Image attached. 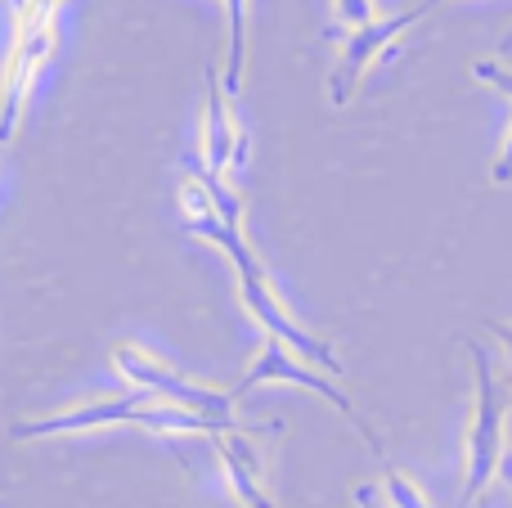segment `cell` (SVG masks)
Listing matches in <instances>:
<instances>
[{"label": "cell", "instance_id": "cell-10", "mask_svg": "<svg viewBox=\"0 0 512 508\" xmlns=\"http://www.w3.org/2000/svg\"><path fill=\"white\" fill-rule=\"evenodd\" d=\"M248 5L252 0H225V68L221 86L225 95L239 99L243 90V63H248Z\"/></svg>", "mask_w": 512, "mask_h": 508}, {"label": "cell", "instance_id": "cell-9", "mask_svg": "<svg viewBox=\"0 0 512 508\" xmlns=\"http://www.w3.org/2000/svg\"><path fill=\"white\" fill-rule=\"evenodd\" d=\"M265 432H279V423L270 428H243L230 423L212 437L216 459H221L225 491L239 508H274V486H270V446Z\"/></svg>", "mask_w": 512, "mask_h": 508}, {"label": "cell", "instance_id": "cell-1", "mask_svg": "<svg viewBox=\"0 0 512 508\" xmlns=\"http://www.w3.org/2000/svg\"><path fill=\"white\" fill-rule=\"evenodd\" d=\"M463 351H468V365H472V419H468V441H463V486L454 508H472L495 486V477L504 473L508 419H512V396L490 347L468 338Z\"/></svg>", "mask_w": 512, "mask_h": 508}, {"label": "cell", "instance_id": "cell-3", "mask_svg": "<svg viewBox=\"0 0 512 508\" xmlns=\"http://www.w3.org/2000/svg\"><path fill=\"white\" fill-rule=\"evenodd\" d=\"M9 5H14V36L5 50V68H0V144L18 135L36 77L54 59L63 0H9Z\"/></svg>", "mask_w": 512, "mask_h": 508}, {"label": "cell", "instance_id": "cell-6", "mask_svg": "<svg viewBox=\"0 0 512 508\" xmlns=\"http://www.w3.org/2000/svg\"><path fill=\"white\" fill-rule=\"evenodd\" d=\"M265 383H288V387H301V392H310V396H319V401H328L337 414H342L346 423H351L355 432L364 437V446L373 450V455L387 464V446H382V437L373 432V423L364 419L360 410L351 405V396L342 392V387L333 383V378L324 374V369H315V365H306V360L297 356V351H288L283 342H274V338H261V351L252 356V365H248V374L239 378V383L230 387V396L239 401V396H248L252 387H265Z\"/></svg>", "mask_w": 512, "mask_h": 508}, {"label": "cell", "instance_id": "cell-16", "mask_svg": "<svg viewBox=\"0 0 512 508\" xmlns=\"http://www.w3.org/2000/svg\"><path fill=\"white\" fill-rule=\"evenodd\" d=\"M355 508H391V500L382 495L378 482H364V486H355Z\"/></svg>", "mask_w": 512, "mask_h": 508}, {"label": "cell", "instance_id": "cell-8", "mask_svg": "<svg viewBox=\"0 0 512 508\" xmlns=\"http://www.w3.org/2000/svg\"><path fill=\"white\" fill-rule=\"evenodd\" d=\"M203 86H207L203 90V126H198V153L194 158L203 162L212 176L239 180L243 167H248V153H252L248 126H243L239 113H234V95H225L221 68H216V63H207Z\"/></svg>", "mask_w": 512, "mask_h": 508}, {"label": "cell", "instance_id": "cell-11", "mask_svg": "<svg viewBox=\"0 0 512 508\" xmlns=\"http://www.w3.org/2000/svg\"><path fill=\"white\" fill-rule=\"evenodd\" d=\"M378 486H382V495L391 500V508H432L427 504V495L418 491L414 477H405L396 464H382V482Z\"/></svg>", "mask_w": 512, "mask_h": 508}, {"label": "cell", "instance_id": "cell-14", "mask_svg": "<svg viewBox=\"0 0 512 508\" xmlns=\"http://www.w3.org/2000/svg\"><path fill=\"white\" fill-rule=\"evenodd\" d=\"M490 333H495L499 347H504L499 374H504V387H508V396H512V320H490Z\"/></svg>", "mask_w": 512, "mask_h": 508}, {"label": "cell", "instance_id": "cell-15", "mask_svg": "<svg viewBox=\"0 0 512 508\" xmlns=\"http://www.w3.org/2000/svg\"><path fill=\"white\" fill-rule=\"evenodd\" d=\"M490 185H512V117H508V135H504V149H499L495 167H490Z\"/></svg>", "mask_w": 512, "mask_h": 508}, {"label": "cell", "instance_id": "cell-13", "mask_svg": "<svg viewBox=\"0 0 512 508\" xmlns=\"http://www.w3.org/2000/svg\"><path fill=\"white\" fill-rule=\"evenodd\" d=\"M472 77H477L481 86H490L495 95L512 99V68L504 59H477V63H472Z\"/></svg>", "mask_w": 512, "mask_h": 508}, {"label": "cell", "instance_id": "cell-5", "mask_svg": "<svg viewBox=\"0 0 512 508\" xmlns=\"http://www.w3.org/2000/svg\"><path fill=\"white\" fill-rule=\"evenodd\" d=\"M108 360H113L117 378H122L131 392L158 396V401L180 405V410L198 414V419L239 423V419H234V405H239V401H234L230 392H221V387H207V383H194V378H185L180 369H171L167 360L153 356V351L140 347V342H113Z\"/></svg>", "mask_w": 512, "mask_h": 508}, {"label": "cell", "instance_id": "cell-12", "mask_svg": "<svg viewBox=\"0 0 512 508\" xmlns=\"http://www.w3.org/2000/svg\"><path fill=\"white\" fill-rule=\"evenodd\" d=\"M333 18H337V27L355 32V27H369L378 18V5L373 0H333Z\"/></svg>", "mask_w": 512, "mask_h": 508}, {"label": "cell", "instance_id": "cell-2", "mask_svg": "<svg viewBox=\"0 0 512 508\" xmlns=\"http://www.w3.org/2000/svg\"><path fill=\"white\" fill-rule=\"evenodd\" d=\"M144 428V432H158V437H216L221 428L230 423H212V419H198V414L180 410V405H167L158 396H144V392H126V396H99V401L86 405H68V410H54L45 419H23L9 428L14 441H41V437H72V432H99V428Z\"/></svg>", "mask_w": 512, "mask_h": 508}, {"label": "cell", "instance_id": "cell-18", "mask_svg": "<svg viewBox=\"0 0 512 508\" xmlns=\"http://www.w3.org/2000/svg\"><path fill=\"white\" fill-rule=\"evenodd\" d=\"M427 5H432V9H436V5H445V0H427Z\"/></svg>", "mask_w": 512, "mask_h": 508}, {"label": "cell", "instance_id": "cell-4", "mask_svg": "<svg viewBox=\"0 0 512 508\" xmlns=\"http://www.w3.org/2000/svg\"><path fill=\"white\" fill-rule=\"evenodd\" d=\"M225 257H230V266H234V279H239V297H243V306H248V315L256 324H261V333L265 338H274V342H283L288 351H297L306 365H315V369H324L328 378H342L346 374V365L337 360V351L328 347L324 338H315V333L306 329V324L297 320V315L288 311V302H283L279 293H274V284H270V275H265V266H261V257L252 252V243H248V234H239V239H230L225 243Z\"/></svg>", "mask_w": 512, "mask_h": 508}, {"label": "cell", "instance_id": "cell-7", "mask_svg": "<svg viewBox=\"0 0 512 508\" xmlns=\"http://www.w3.org/2000/svg\"><path fill=\"white\" fill-rule=\"evenodd\" d=\"M427 9H432V5L423 0V5H414V9H400V14L373 18L369 27H355V32H346L342 45H337L333 72H328V104H333V108L351 104L355 90H360L364 77H369V68H378V63L387 59V54L396 50L400 41H405V32L427 14Z\"/></svg>", "mask_w": 512, "mask_h": 508}, {"label": "cell", "instance_id": "cell-17", "mask_svg": "<svg viewBox=\"0 0 512 508\" xmlns=\"http://www.w3.org/2000/svg\"><path fill=\"white\" fill-rule=\"evenodd\" d=\"M499 50H504V54L512 50V27H508V36H504V41H499Z\"/></svg>", "mask_w": 512, "mask_h": 508}]
</instances>
